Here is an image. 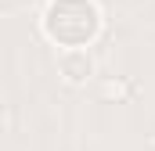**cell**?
<instances>
[{
	"instance_id": "1",
	"label": "cell",
	"mask_w": 155,
	"mask_h": 151,
	"mask_svg": "<svg viewBox=\"0 0 155 151\" xmlns=\"http://www.w3.org/2000/svg\"><path fill=\"white\" fill-rule=\"evenodd\" d=\"M61 69H65L69 79H83V76H90V58L87 54H72V58L61 61Z\"/></svg>"
}]
</instances>
